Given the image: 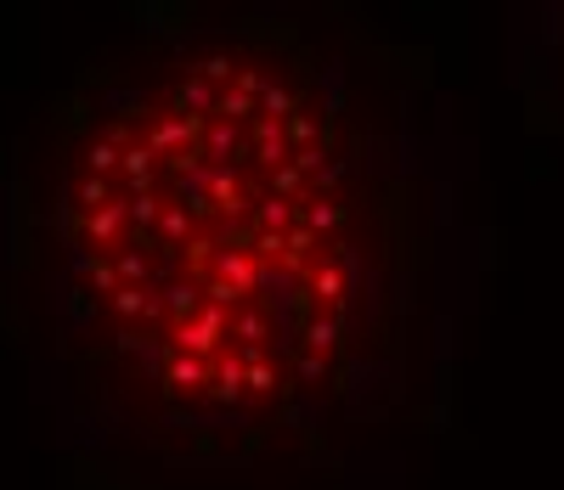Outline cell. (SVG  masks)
<instances>
[{
    "label": "cell",
    "mask_w": 564,
    "mask_h": 490,
    "mask_svg": "<svg viewBox=\"0 0 564 490\" xmlns=\"http://www.w3.org/2000/svg\"><path fill=\"white\" fill-rule=\"evenodd\" d=\"M508 45H513V90H520L531 141H553L564 153V0L525 7Z\"/></svg>",
    "instance_id": "obj_2"
},
{
    "label": "cell",
    "mask_w": 564,
    "mask_h": 490,
    "mask_svg": "<svg viewBox=\"0 0 564 490\" xmlns=\"http://www.w3.org/2000/svg\"><path fill=\"white\" fill-rule=\"evenodd\" d=\"M480 282L446 85L350 7H141L12 153L0 333L68 490H372Z\"/></svg>",
    "instance_id": "obj_1"
}]
</instances>
